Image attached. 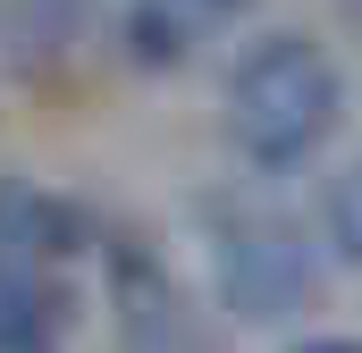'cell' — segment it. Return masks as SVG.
<instances>
[{
	"label": "cell",
	"mask_w": 362,
	"mask_h": 353,
	"mask_svg": "<svg viewBox=\"0 0 362 353\" xmlns=\"http://www.w3.org/2000/svg\"><path fill=\"white\" fill-rule=\"evenodd\" d=\"M337 109H346L337 59L312 34H262L228 76V143L253 169L286 176L337 135Z\"/></svg>",
	"instance_id": "obj_1"
},
{
	"label": "cell",
	"mask_w": 362,
	"mask_h": 353,
	"mask_svg": "<svg viewBox=\"0 0 362 353\" xmlns=\"http://www.w3.org/2000/svg\"><path fill=\"white\" fill-rule=\"evenodd\" d=\"M236 8H253V0H135L127 8V42H135V59H177L194 34H211Z\"/></svg>",
	"instance_id": "obj_5"
},
{
	"label": "cell",
	"mask_w": 362,
	"mask_h": 353,
	"mask_svg": "<svg viewBox=\"0 0 362 353\" xmlns=\"http://www.w3.org/2000/svg\"><path fill=\"white\" fill-rule=\"evenodd\" d=\"M68 320V294L42 277V261H17L0 253V353H25V345H51Z\"/></svg>",
	"instance_id": "obj_4"
},
{
	"label": "cell",
	"mask_w": 362,
	"mask_h": 353,
	"mask_svg": "<svg viewBox=\"0 0 362 353\" xmlns=\"http://www.w3.org/2000/svg\"><path fill=\"white\" fill-rule=\"evenodd\" d=\"M85 244H93V219L76 202L42 193L25 176H0V253H17V261H68Z\"/></svg>",
	"instance_id": "obj_3"
},
{
	"label": "cell",
	"mask_w": 362,
	"mask_h": 353,
	"mask_svg": "<svg viewBox=\"0 0 362 353\" xmlns=\"http://www.w3.org/2000/svg\"><path fill=\"white\" fill-rule=\"evenodd\" d=\"M211 277H219V303L228 311L270 320V311H303L320 294V253L303 244L295 219L219 202L211 210Z\"/></svg>",
	"instance_id": "obj_2"
},
{
	"label": "cell",
	"mask_w": 362,
	"mask_h": 353,
	"mask_svg": "<svg viewBox=\"0 0 362 353\" xmlns=\"http://www.w3.org/2000/svg\"><path fill=\"white\" fill-rule=\"evenodd\" d=\"M329 236H337V253H346V261H362V160L329 185Z\"/></svg>",
	"instance_id": "obj_6"
}]
</instances>
